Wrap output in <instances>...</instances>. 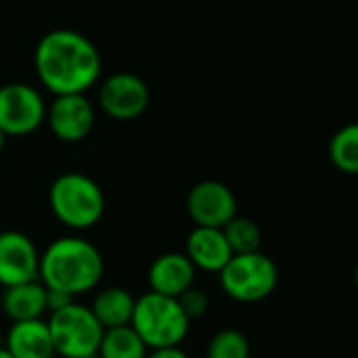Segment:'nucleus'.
<instances>
[{"label": "nucleus", "mask_w": 358, "mask_h": 358, "mask_svg": "<svg viewBox=\"0 0 358 358\" xmlns=\"http://www.w3.org/2000/svg\"><path fill=\"white\" fill-rule=\"evenodd\" d=\"M34 67L55 96L86 94L101 78V55L96 46L80 31L52 29L44 34L34 52Z\"/></svg>", "instance_id": "obj_1"}, {"label": "nucleus", "mask_w": 358, "mask_h": 358, "mask_svg": "<svg viewBox=\"0 0 358 358\" xmlns=\"http://www.w3.org/2000/svg\"><path fill=\"white\" fill-rule=\"evenodd\" d=\"M105 275L103 254L94 243L78 235L50 241L40 254L38 279L44 287L69 294L71 298L92 292Z\"/></svg>", "instance_id": "obj_2"}, {"label": "nucleus", "mask_w": 358, "mask_h": 358, "mask_svg": "<svg viewBox=\"0 0 358 358\" xmlns=\"http://www.w3.org/2000/svg\"><path fill=\"white\" fill-rule=\"evenodd\" d=\"M48 206L52 216L71 231H88L101 222L105 214V195L96 180L82 172H65L57 176L48 189Z\"/></svg>", "instance_id": "obj_3"}, {"label": "nucleus", "mask_w": 358, "mask_h": 358, "mask_svg": "<svg viewBox=\"0 0 358 358\" xmlns=\"http://www.w3.org/2000/svg\"><path fill=\"white\" fill-rule=\"evenodd\" d=\"M130 327L149 350L180 346L191 329V321L176 298L147 292L134 300Z\"/></svg>", "instance_id": "obj_4"}, {"label": "nucleus", "mask_w": 358, "mask_h": 358, "mask_svg": "<svg viewBox=\"0 0 358 358\" xmlns=\"http://www.w3.org/2000/svg\"><path fill=\"white\" fill-rule=\"evenodd\" d=\"M222 292L239 304H256L271 298L279 285V268L266 254H233L218 273Z\"/></svg>", "instance_id": "obj_5"}, {"label": "nucleus", "mask_w": 358, "mask_h": 358, "mask_svg": "<svg viewBox=\"0 0 358 358\" xmlns=\"http://www.w3.org/2000/svg\"><path fill=\"white\" fill-rule=\"evenodd\" d=\"M48 331L55 355L61 358H96L103 327L94 319L92 310L76 300L61 310L50 313Z\"/></svg>", "instance_id": "obj_6"}, {"label": "nucleus", "mask_w": 358, "mask_h": 358, "mask_svg": "<svg viewBox=\"0 0 358 358\" xmlns=\"http://www.w3.org/2000/svg\"><path fill=\"white\" fill-rule=\"evenodd\" d=\"M46 103L42 94L21 82L0 86V130L6 136H25L42 126Z\"/></svg>", "instance_id": "obj_7"}, {"label": "nucleus", "mask_w": 358, "mask_h": 358, "mask_svg": "<svg viewBox=\"0 0 358 358\" xmlns=\"http://www.w3.org/2000/svg\"><path fill=\"white\" fill-rule=\"evenodd\" d=\"M149 99L151 94L145 80L128 71L111 73L99 88L101 109L120 122L141 117L149 107Z\"/></svg>", "instance_id": "obj_8"}, {"label": "nucleus", "mask_w": 358, "mask_h": 358, "mask_svg": "<svg viewBox=\"0 0 358 358\" xmlns=\"http://www.w3.org/2000/svg\"><path fill=\"white\" fill-rule=\"evenodd\" d=\"M187 214L195 227L222 229L237 216V199L220 180H201L187 195Z\"/></svg>", "instance_id": "obj_9"}, {"label": "nucleus", "mask_w": 358, "mask_h": 358, "mask_svg": "<svg viewBox=\"0 0 358 358\" xmlns=\"http://www.w3.org/2000/svg\"><path fill=\"white\" fill-rule=\"evenodd\" d=\"M44 122L59 141L80 143L94 128V107L86 94H59L46 107Z\"/></svg>", "instance_id": "obj_10"}, {"label": "nucleus", "mask_w": 358, "mask_h": 358, "mask_svg": "<svg viewBox=\"0 0 358 358\" xmlns=\"http://www.w3.org/2000/svg\"><path fill=\"white\" fill-rule=\"evenodd\" d=\"M40 252L21 231L0 233V285L10 287L38 279Z\"/></svg>", "instance_id": "obj_11"}, {"label": "nucleus", "mask_w": 358, "mask_h": 358, "mask_svg": "<svg viewBox=\"0 0 358 358\" xmlns=\"http://www.w3.org/2000/svg\"><path fill=\"white\" fill-rule=\"evenodd\" d=\"M195 266L185 256V252H168L157 256L147 273V281L151 292L178 298L189 287L195 285Z\"/></svg>", "instance_id": "obj_12"}, {"label": "nucleus", "mask_w": 358, "mask_h": 358, "mask_svg": "<svg viewBox=\"0 0 358 358\" xmlns=\"http://www.w3.org/2000/svg\"><path fill=\"white\" fill-rule=\"evenodd\" d=\"M185 256L191 260L195 271L218 275L224 268V264L233 258V252L222 229L195 227L185 241Z\"/></svg>", "instance_id": "obj_13"}, {"label": "nucleus", "mask_w": 358, "mask_h": 358, "mask_svg": "<svg viewBox=\"0 0 358 358\" xmlns=\"http://www.w3.org/2000/svg\"><path fill=\"white\" fill-rule=\"evenodd\" d=\"M4 348L13 358H55L50 331L44 319L10 323L4 338Z\"/></svg>", "instance_id": "obj_14"}, {"label": "nucleus", "mask_w": 358, "mask_h": 358, "mask_svg": "<svg viewBox=\"0 0 358 358\" xmlns=\"http://www.w3.org/2000/svg\"><path fill=\"white\" fill-rule=\"evenodd\" d=\"M44 296H46V289L40 283V279L10 285V287H4L0 296V308L10 323L42 319L46 313Z\"/></svg>", "instance_id": "obj_15"}, {"label": "nucleus", "mask_w": 358, "mask_h": 358, "mask_svg": "<svg viewBox=\"0 0 358 358\" xmlns=\"http://www.w3.org/2000/svg\"><path fill=\"white\" fill-rule=\"evenodd\" d=\"M134 296L124 289V287H105L101 289L92 304L88 306L94 315V319L101 323L103 329H111V327H122V325H130L132 319V310H134Z\"/></svg>", "instance_id": "obj_16"}, {"label": "nucleus", "mask_w": 358, "mask_h": 358, "mask_svg": "<svg viewBox=\"0 0 358 358\" xmlns=\"http://www.w3.org/2000/svg\"><path fill=\"white\" fill-rule=\"evenodd\" d=\"M149 348L130 325L111 327L103 331L96 358H145Z\"/></svg>", "instance_id": "obj_17"}, {"label": "nucleus", "mask_w": 358, "mask_h": 358, "mask_svg": "<svg viewBox=\"0 0 358 358\" xmlns=\"http://www.w3.org/2000/svg\"><path fill=\"white\" fill-rule=\"evenodd\" d=\"M329 157L331 164L344 172V174H357L358 172V126L348 124L340 128L329 145Z\"/></svg>", "instance_id": "obj_18"}, {"label": "nucleus", "mask_w": 358, "mask_h": 358, "mask_svg": "<svg viewBox=\"0 0 358 358\" xmlns=\"http://www.w3.org/2000/svg\"><path fill=\"white\" fill-rule=\"evenodd\" d=\"M222 233H224L233 254H250V252H258L260 250L262 231H260V227L252 218L233 216L222 227Z\"/></svg>", "instance_id": "obj_19"}, {"label": "nucleus", "mask_w": 358, "mask_h": 358, "mask_svg": "<svg viewBox=\"0 0 358 358\" xmlns=\"http://www.w3.org/2000/svg\"><path fill=\"white\" fill-rule=\"evenodd\" d=\"M250 355L252 348L245 334L231 327L214 334L206 348V358H250Z\"/></svg>", "instance_id": "obj_20"}, {"label": "nucleus", "mask_w": 358, "mask_h": 358, "mask_svg": "<svg viewBox=\"0 0 358 358\" xmlns=\"http://www.w3.org/2000/svg\"><path fill=\"white\" fill-rule=\"evenodd\" d=\"M176 300H178L180 308L185 310V315L189 317V321L201 319V317L208 313V308H210V298H208V294H206L203 289L195 287V285L189 287L185 294H180Z\"/></svg>", "instance_id": "obj_21"}, {"label": "nucleus", "mask_w": 358, "mask_h": 358, "mask_svg": "<svg viewBox=\"0 0 358 358\" xmlns=\"http://www.w3.org/2000/svg\"><path fill=\"white\" fill-rule=\"evenodd\" d=\"M46 289V296H44V302H46V313L50 315V313H55V310H61V308H65L67 304H71L76 298H71L69 294H63V292H57V289H48V287H44Z\"/></svg>", "instance_id": "obj_22"}, {"label": "nucleus", "mask_w": 358, "mask_h": 358, "mask_svg": "<svg viewBox=\"0 0 358 358\" xmlns=\"http://www.w3.org/2000/svg\"><path fill=\"white\" fill-rule=\"evenodd\" d=\"M145 358H189V355L180 348V346H172V348H157L147 352Z\"/></svg>", "instance_id": "obj_23"}, {"label": "nucleus", "mask_w": 358, "mask_h": 358, "mask_svg": "<svg viewBox=\"0 0 358 358\" xmlns=\"http://www.w3.org/2000/svg\"><path fill=\"white\" fill-rule=\"evenodd\" d=\"M0 358H13V355H10L4 346H0Z\"/></svg>", "instance_id": "obj_24"}, {"label": "nucleus", "mask_w": 358, "mask_h": 358, "mask_svg": "<svg viewBox=\"0 0 358 358\" xmlns=\"http://www.w3.org/2000/svg\"><path fill=\"white\" fill-rule=\"evenodd\" d=\"M4 143H6V134L0 130V153H2V149H4Z\"/></svg>", "instance_id": "obj_25"}]
</instances>
